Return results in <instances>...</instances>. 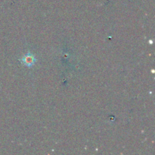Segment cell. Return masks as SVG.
<instances>
[{"mask_svg": "<svg viewBox=\"0 0 155 155\" xmlns=\"http://www.w3.org/2000/svg\"><path fill=\"white\" fill-rule=\"evenodd\" d=\"M35 61H36V58H35L34 55L30 54V53L26 54L22 58V59H21V63L24 65H25V66L29 67V68L33 66L35 64Z\"/></svg>", "mask_w": 155, "mask_h": 155, "instance_id": "obj_1", "label": "cell"}]
</instances>
